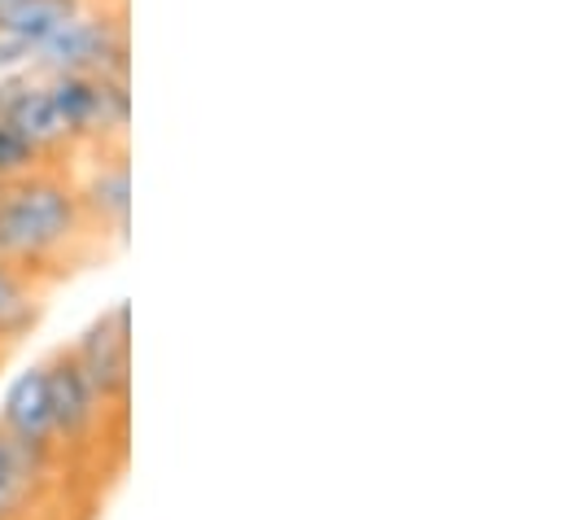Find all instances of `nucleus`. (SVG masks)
I'll return each instance as SVG.
<instances>
[{
    "label": "nucleus",
    "instance_id": "39448f33",
    "mask_svg": "<svg viewBox=\"0 0 564 520\" xmlns=\"http://www.w3.org/2000/svg\"><path fill=\"white\" fill-rule=\"evenodd\" d=\"M44 377H48V402H53V429H57V446H79L97 433L101 424V393L93 390V381L84 377L79 359L70 350H57L48 364H44Z\"/></svg>",
    "mask_w": 564,
    "mask_h": 520
},
{
    "label": "nucleus",
    "instance_id": "f8f14e48",
    "mask_svg": "<svg viewBox=\"0 0 564 520\" xmlns=\"http://www.w3.org/2000/svg\"><path fill=\"white\" fill-rule=\"evenodd\" d=\"M40 158H44V153H40L22 131H13L0 119V184H4V180H18V175H26V171H35Z\"/></svg>",
    "mask_w": 564,
    "mask_h": 520
},
{
    "label": "nucleus",
    "instance_id": "f03ea898",
    "mask_svg": "<svg viewBox=\"0 0 564 520\" xmlns=\"http://www.w3.org/2000/svg\"><path fill=\"white\" fill-rule=\"evenodd\" d=\"M35 75H115L128 79V26L119 13L84 9L31 53Z\"/></svg>",
    "mask_w": 564,
    "mask_h": 520
},
{
    "label": "nucleus",
    "instance_id": "7ed1b4c3",
    "mask_svg": "<svg viewBox=\"0 0 564 520\" xmlns=\"http://www.w3.org/2000/svg\"><path fill=\"white\" fill-rule=\"evenodd\" d=\"M44 79L70 144L75 140L106 144L110 136H123L132 115L128 79H115V75H44Z\"/></svg>",
    "mask_w": 564,
    "mask_h": 520
},
{
    "label": "nucleus",
    "instance_id": "ddd939ff",
    "mask_svg": "<svg viewBox=\"0 0 564 520\" xmlns=\"http://www.w3.org/2000/svg\"><path fill=\"white\" fill-rule=\"evenodd\" d=\"M22 66H31V53L22 44H13L9 35H0V79L4 75H18Z\"/></svg>",
    "mask_w": 564,
    "mask_h": 520
},
{
    "label": "nucleus",
    "instance_id": "9b49d317",
    "mask_svg": "<svg viewBox=\"0 0 564 520\" xmlns=\"http://www.w3.org/2000/svg\"><path fill=\"white\" fill-rule=\"evenodd\" d=\"M35 319H40V302H35L31 284L22 280V271L13 262L0 259V337L18 342L22 333H31Z\"/></svg>",
    "mask_w": 564,
    "mask_h": 520
},
{
    "label": "nucleus",
    "instance_id": "423d86ee",
    "mask_svg": "<svg viewBox=\"0 0 564 520\" xmlns=\"http://www.w3.org/2000/svg\"><path fill=\"white\" fill-rule=\"evenodd\" d=\"M0 119L13 131H22L44 158H48L53 149H66V144H70L66 123H62V115H57V106H53V93H48V79H44V75H22V71H18V75L9 79V97H4V106H0Z\"/></svg>",
    "mask_w": 564,
    "mask_h": 520
},
{
    "label": "nucleus",
    "instance_id": "6e6552de",
    "mask_svg": "<svg viewBox=\"0 0 564 520\" xmlns=\"http://www.w3.org/2000/svg\"><path fill=\"white\" fill-rule=\"evenodd\" d=\"M79 193V206H84V219H93L97 228H110L115 237L128 232V215H132V171L123 162V153L115 158H101L88 175Z\"/></svg>",
    "mask_w": 564,
    "mask_h": 520
},
{
    "label": "nucleus",
    "instance_id": "4468645a",
    "mask_svg": "<svg viewBox=\"0 0 564 520\" xmlns=\"http://www.w3.org/2000/svg\"><path fill=\"white\" fill-rule=\"evenodd\" d=\"M13 4H22V0H0V13H4V9H13Z\"/></svg>",
    "mask_w": 564,
    "mask_h": 520
},
{
    "label": "nucleus",
    "instance_id": "0eeeda50",
    "mask_svg": "<svg viewBox=\"0 0 564 520\" xmlns=\"http://www.w3.org/2000/svg\"><path fill=\"white\" fill-rule=\"evenodd\" d=\"M0 424L26 442L31 451H44L53 455L57 451V429H53V402H48V377H44V364L22 372L0 402Z\"/></svg>",
    "mask_w": 564,
    "mask_h": 520
},
{
    "label": "nucleus",
    "instance_id": "20e7f679",
    "mask_svg": "<svg viewBox=\"0 0 564 520\" xmlns=\"http://www.w3.org/2000/svg\"><path fill=\"white\" fill-rule=\"evenodd\" d=\"M84 368V377L93 381V390L101 393L106 407H123L132 390V333H128V302H119L115 311H106L101 319L88 324V333L79 337V346L70 350Z\"/></svg>",
    "mask_w": 564,
    "mask_h": 520
},
{
    "label": "nucleus",
    "instance_id": "f257e3e1",
    "mask_svg": "<svg viewBox=\"0 0 564 520\" xmlns=\"http://www.w3.org/2000/svg\"><path fill=\"white\" fill-rule=\"evenodd\" d=\"M84 228L79 193L57 171H26L0 184V259L13 267L57 259Z\"/></svg>",
    "mask_w": 564,
    "mask_h": 520
},
{
    "label": "nucleus",
    "instance_id": "9d476101",
    "mask_svg": "<svg viewBox=\"0 0 564 520\" xmlns=\"http://www.w3.org/2000/svg\"><path fill=\"white\" fill-rule=\"evenodd\" d=\"M84 9H88V0H22V4L0 13V35L22 44L26 53H35L44 40H53Z\"/></svg>",
    "mask_w": 564,
    "mask_h": 520
},
{
    "label": "nucleus",
    "instance_id": "1a4fd4ad",
    "mask_svg": "<svg viewBox=\"0 0 564 520\" xmlns=\"http://www.w3.org/2000/svg\"><path fill=\"white\" fill-rule=\"evenodd\" d=\"M48 459L44 451H31L26 442H18L4 424H0V520H13L26 512L35 486L44 481L48 473Z\"/></svg>",
    "mask_w": 564,
    "mask_h": 520
}]
</instances>
